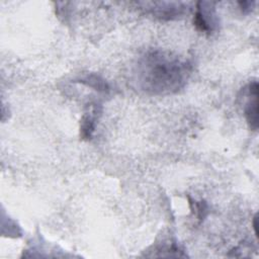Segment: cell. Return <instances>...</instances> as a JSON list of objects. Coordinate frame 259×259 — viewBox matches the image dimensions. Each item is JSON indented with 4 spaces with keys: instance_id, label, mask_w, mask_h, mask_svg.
<instances>
[{
    "instance_id": "6da1fadb",
    "label": "cell",
    "mask_w": 259,
    "mask_h": 259,
    "mask_svg": "<svg viewBox=\"0 0 259 259\" xmlns=\"http://www.w3.org/2000/svg\"><path fill=\"white\" fill-rule=\"evenodd\" d=\"M192 72L191 63L162 50H150L142 55L134 69V82L144 93L169 95L181 90Z\"/></svg>"
},
{
    "instance_id": "7a4b0ae2",
    "label": "cell",
    "mask_w": 259,
    "mask_h": 259,
    "mask_svg": "<svg viewBox=\"0 0 259 259\" xmlns=\"http://www.w3.org/2000/svg\"><path fill=\"white\" fill-rule=\"evenodd\" d=\"M193 24L195 28L200 32L207 34L212 33L219 25L214 3L202 1L197 2L193 17Z\"/></svg>"
},
{
    "instance_id": "3957f363",
    "label": "cell",
    "mask_w": 259,
    "mask_h": 259,
    "mask_svg": "<svg viewBox=\"0 0 259 259\" xmlns=\"http://www.w3.org/2000/svg\"><path fill=\"white\" fill-rule=\"evenodd\" d=\"M148 12L161 20H173L181 17L187 12V5L181 2H154Z\"/></svg>"
},
{
    "instance_id": "277c9868",
    "label": "cell",
    "mask_w": 259,
    "mask_h": 259,
    "mask_svg": "<svg viewBox=\"0 0 259 259\" xmlns=\"http://www.w3.org/2000/svg\"><path fill=\"white\" fill-rule=\"evenodd\" d=\"M102 112V106L99 103L91 102L87 104L80 120V137L89 141L92 139L96 124Z\"/></svg>"
},
{
    "instance_id": "5b68a950",
    "label": "cell",
    "mask_w": 259,
    "mask_h": 259,
    "mask_svg": "<svg viewBox=\"0 0 259 259\" xmlns=\"http://www.w3.org/2000/svg\"><path fill=\"white\" fill-rule=\"evenodd\" d=\"M258 82L253 81L246 87L248 100L246 101L244 112L246 120L252 131L258 128Z\"/></svg>"
},
{
    "instance_id": "8992f818",
    "label": "cell",
    "mask_w": 259,
    "mask_h": 259,
    "mask_svg": "<svg viewBox=\"0 0 259 259\" xmlns=\"http://www.w3.org/2000/svg\"><path fill=\"white\" fill-rule=\"evenodd\" d=\"M75 82L81 83L87 87H90L98 92L101 93H108L110 91V87L105 79H103L101 76L94 74V73H88L84 76L78 78Z\"/></svg>"
},
{
    "instance_id": "52a82bcc",
    "label": "cell",
    "mask_w": 259,
    "mask_h": 259,
    "mask_svg": "<svg viewBox=\"0 0 259 259\" xmlns=\"http://www.w3.org/2000/svg\"><path fill=\"white\" fill-rule=\"evenodd\" d=\"M189 205L191 207V211L195 214V217L201 222L207 214V204L204 201H196L188 196Z\"/></svg>"
},
{
    "instance_id": "ba28073f",
    "label": "cell",
    "mask_w": 259,
    "mask_h": 259,
    "mask_svg": "<svg viewBox=\"0 0 259 259\" xmlns=\"http://www.w3.org/2000/svg\"><path fill=\"white\" fill-rule=\"evenodd\" d=\"M238 4L240 5V9L242 10V12L247 14L253 10L255 2L254 1H240V2H238Z\"/></svg>"
},
{
    "instance_id": "9c48e42d",
    "label": "cell",
    "mask_w": 259,
    "mask_h": 259,
    "mask_svg": "<svg viewBox=\"0 0 259 259\" xmlns=\"http://www.w3.org/2000/svg\"><path fill=\"white\" fill-rule=\"evenodd\" d=\"M253 229H254V233L257 236V214H255L254 219H253Z\"/></svg>"
}]
</instances>
